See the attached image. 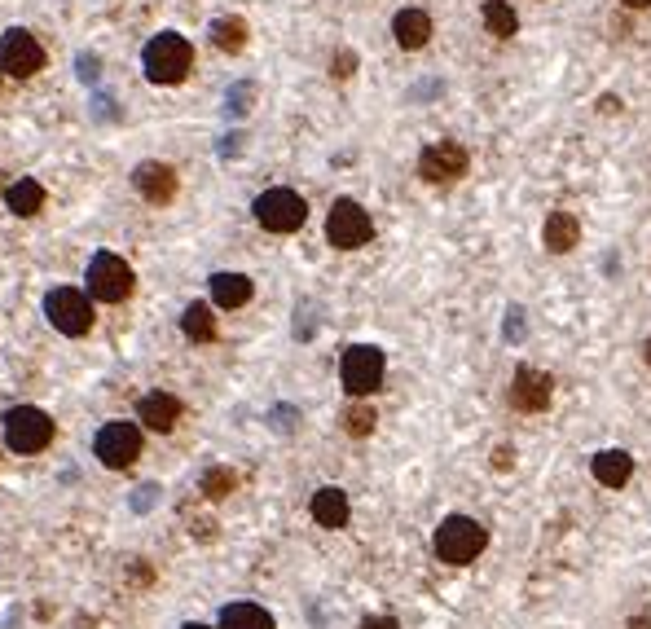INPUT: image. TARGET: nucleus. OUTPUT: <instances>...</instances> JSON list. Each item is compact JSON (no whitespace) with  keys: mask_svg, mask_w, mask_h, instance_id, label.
Instances as JSON below:
<instances>
[{"mask_svg":"<svg viewBox=\"0 0 651 629\" xmlns=\"http://www.w3.org/2000/svg\"><path fill=\"white\" fill-rule=\"evenodd\" d=\"M141 66H146L150 84H163V88L181 84L194 66V44L185 36H176V31H159V36L146 44V53H141Z\"/></svg>","mask_w":651,"mask_h":629,"instance_id":"obj_1","label":"nucleus"},{"mask_svg":"<svg viewBox=\"0 0 651 629\" xmlns=\"http://www.w3.org/2000/svg\"><path fill=\"white\" fill-rule=\"evenodd\" d=\"M484 546H489V528L480 520H471V515H449V520L436 528V555L454 568L471 564Z\"/></svg>","mask_w":651,"mask_h":629,"instance_id":"obj_2","label":"nucleus"},{"mask_svg":"<svg viewBox=\"0 0 651 629\" xmlns=\"http://www.w3.org/2000/svg\"><path fill=\"white\" fill-rule=\"evenodd\" d=\"M383 374H388V361L374 344H352L344 348V361H339V379H344L348 396H374L383 388Z\"/></svg>","mask_w":651,"mask_h":629,"instance_id":"obj_3","label":"nucleus"},{"mask_svg":"<svg viewBox=\"0 0 651 629\" xmlns=\"http://www.w3.org/2000/svg\"><path fill=\"white\" fill-rule=\"evenodd\" d=\"M88 295L93 300H102V304H124L128 295H132V269H128V260L124 256H115V251H97L93 260H88Z\"/></svg>","mask_w":651,"mask_h":629,"instance_id":"obj_4","label":"nucleus"},{"mask_svg":"<svg viewBox=\"0 0 651 629\" xmlns=\"http://www.w3.org/2000/svg\"><path fill=\"white\" fill-rule=\"evenodd\" d=\"M49 440H53V418L36 410V405H14L5 414V445L14 454H40V449H49Z\"/></svg>","mask_w":651,"mask_h":629,"instance_id":"obj_5","label":"nucleus"},{"mask_svg":"<svg viewBox=\"0 0 651 629\" xmlns=\"http://www.w3.org/2000/svg\"><path fill=\"white\" fill-rule=\"evenodd\" d=\"M256 220L269 234H295V229L304 225L308 220V203L295 190H282V185H273V190H264L260 198H256Z\"/></svg>","mask_w":651,"mask_h":629,"instance_id":"obj_6","label":"nucleus"},{"mask_svg":"<svg viewBox=\"0 0 651 629\" xmlns=\"http://www.w3.org/2000/svg\"><path fill=\"white\" fill-rule=\"evenodd\" d=\"M326 238H330V247H339V251H357L374 238V220L361 203L339 198V203L330 207V216H326Z\"/></svg>","mask_w":651,"mask_h":629,"instance_id":"obj_7","label":"nucleus"},{"mask_svg":"<svg viewBox=\"0 0 651 629\" xmlns=\"http://www.w3.org/2000/svg\"><path fill=\"white\" fill-rule=\"evenodd\" d=\"M93 454L102 467L110 471H124L132 462L141 458V427L137 423H124V418H115V423H106L102 432L93 436Z\"/></svg>","mask_w":651,"mask_h":629,"instance_id":"obj_8","label":"nucleus"},{"mask_svg":"<svg viewBox=\"0 0 651 629\" xmlns=\"http://www.w3.org/2000/svg\"><path fill=\"white\" fill-rule=\"evenodd\" d=\"M44 317L53 322L58 335H88L93 330V304H88L84 291H75V286H58V291H49V300H44Z\"/></svg>","mask_w":651,"mask_h":629,"instance_id":"obj_9","label":"nucleus"},{"mask_svg":"<svg viewBox=\"0 0 651 629\" xmlns=\"http://www.w3.org/2000/svg\"><path fill=\"white\" fill-rule=\"evenodd\" d=\"M44 44L31 36L27 27H9L5 36H0V71L14 75V80H31V75L44 71Z\"/></svg>","mask_w":651,"mask_h":629,"instance_id":"obj_10","label":"nucleus"},{"mask_svg":"<svg viewBox=\"0 0 651 629\" xmlns=\"http://www.w3.org/2000/svg\"><path fill=\"white\" fill-rule=\"evenodd\" d=\"M467 168H471V154L458 141H432V146L418 154V176L427 185H454L467 176Z\"/></svg>","mask_w":651,"mask_h":629,"instance_id":"obj_11","label":"nucleus"},{"mask_svg":"<svg viewBox=\"0 0 651 629\" xmlns=\"http://www.w3.org/2000/svg\"><path fill=\"white\" fill-rule=\"evenodd\" d=\"M555 396V379L546 370H533V366H520L511 379V405L520 414H542Z\"/></svg>","mask_w":651,"mask_h":629,"instance_id":"obj_12","label":"nucleus"},{"mask_svg":"<svg viewBox=\"0 0 651 629\" xmlns=\"http://www.w3.org/2000/svg\"><path fill=\"white\" fill-rule=\"evenodd\" d=\"M132 185H137V194L146 198V203H172L176 198V168L163 159H146L132 168Z\"/></svg>","mask_w":651,"mask_h":629,"instance_id":"obj_13","label":"nucleus"},{"mask_svg":"<svg viewBox=\"0 0 651 629\" xmlns=\"http://www.w3.org/2000/svg\"><path fill=\"white\" fill-rule=\"evenodd\" d=\"M137 414H141V427H150V432H172V427L181 423L185 405L176 401L172 392H146L137 405Z\"/></svg>","mask_w":651,"mask_h":629,"instance_id":"obj_14","label":"nucleus"},{"mask_svg":"<svg viewBox=\"0 0 651 629\" xmlns=\"http://www.w3.org/2000/svg\"><path fill=\"white\" fill-rule=\"evenodd\" d=\"M542 242H546V251H555V256H568V251L581 242V220L572 212H550L546 229H542Z\"/></svg>","mask_w":651,"mask_h":629,"instance_id":"obj_15","label":"nucleus"},{"mask_svg":"<svg viewBox=\"0 0 651 629\" xmlns=\"http://www.w3.org/2000/svg\"><path fill=\"white\" fill-rule=\"evenodd\" d=\"M392 36L401 49H423L427 40H432V18L423 14V9H401V14L392 18Z\"/></svg>","mask_w":651,"mask_h":629,"instance_id":"obj_16","label":"nucleus"},{"mask_svg":"<svg viewBox=\"0 0 651 629\" xmlns=\"http://www.w3.org/2000/svg\"><path fill=\"white\" fill-rule=\"evenodd\" d=\"M348 515H352V506H348V493L344 489L326 484V489L313 493V520L322 524V528H344Z\"/></svg>","mask_w":651,"mask_h":629,"instance_id":"obj_17","label":"nucleus"},{"mask_svg":"<svg viewBox=\"0 0 651 629\" xmlns=\"http://www.w3.org/2000/svg\"><path fill=\"white\" fill-rule=\"evenodd\" d=\"M256 295V282L247 273H212V304L216 308H242Z\"/></svg>","mask_w":651,"mask_h":629,"instance_id":"obj_18","label":"nucleus"},{"mask_svg":"<svg viewBox=\"0 0 651 629\" xmlns=\"http://www.w3.org/2000/svg\"><path fill=\"white\" fill-rule=\"evenodd\" d=\"M634 476V458L625 454V449H603L599 458H594V480L603 484V489H625Z\"/></svg>","mask_w":651,"mask_h":629,"instance_id":"obj_19","label":"nucleus"},{"mask_svg":"<svg viewBox=\"0 0 651 629\" xmlns=\"http://www.w3.org/2000/svg\"><path fill=\"white\" fill-rule=\"evenodd\" d=\"M207 36H212V44L220 53H242V49H247V40H251V27H247V18L225 14V18H212Z\"/></svg>","mask_w":651,"mask_h":629,"instance_id":"obj_20","label":"nucleus"},{"mask_svg":"<svg viewBox=\"0 0 651 629\" xmlns=\"http://www.w3.org/2000/svg\"><path fill=\"white\" fill-rule=\"evenodd\" d=\"M5 203H9V212L22 216V220L36 216L40 207H44V185L31 181V176H27V181H14V185L5 190Z\"/></svg>","mask_w":651,"mask_h":629,"instance_id":"obj_21","label":"nucleus"},{"mask_svg":"<svg viewBox=\"0 0 651 629\" xmlns=\"http://www.w3.org/2000/svg\"><path fill=\"white\" fill-rule=\"evenodd\" d=\"M480 18H484V27H489V36H498V40H511L515 31H520V14H515L506 0H484Z\"/></svg>","mask_w":651,"mask_h":629,"instance_id":"obj_22","label":"nucleus"},{"mask_svg":"<svg viewBox=\"0 0 651 629\" xmlns=\"http://www.w3.org/2000/svg\"><path fill=\"white\" fill-rule=\"evenodd\" d=\"M181 330H185V339H194V344H207V339H216L212 304H207V300H194L190 308H185V317H181Z\"/></svg>","mask_w":651,"mask_h":629,"instance_id":"obj_23","label":"nucleus"},{"mask_svg":"<svg viewBox=\"0 0 651 629\" xmlns=\"http://www.w3.org/2000/svg\"><path fill=\"white\" fill-rule=\"evenodd\" d=\"M220 629H273V616L260 603H229L220 616Z\"/></svg>","mask_w":651,"mask_h":629,"instance_id":"obj_24","label":"nucleus"},{"mask_svg":"<svg viewBox=\"0 0 651 629\" xmlns=\"http://www.w3.org/2000/svg\"><path fill=\"white\" fill-rule=\"evenodd\" d=\"M198 489H203V498H207V502L229 498V493L238 489V471H229V467H207V471H203V480H198Z\"/></svg>","mask_w":651,"mask_h":629,"instance_id":"obj_25","label":"nucleus"},{"mask_svg":"<svg viewBox=\"0 0 651 629\" xmlns=\"http://www.w3.org/2000/svg\"><path fill=\"white\" fill-rule=\"evenodd\" d=\"M374 423H379V418H374V410H370V405H361V401H357V405H348V410H344V432H348V436H357V440H361V436H370V432H374Z\"/></svg>","mask_w":651,"mask_h":629,"instance_id":"obj_26","label":"nucleus"},{"mask_svg":"<svg viewBox=\"0 0 651 629\" xmlns=\"http://www.w3.org/2000/svg\"><path fill=\"white\" fill-rule=\"evenodd\" d=\"M330 75H335V80H352V75H357V53L339 49L335 58H330Z\"/></svg>","mask_w":651,"mask_h":629,"instance_id":"obj_27","label":"nucleus"},{"mask_svg":"<svg viewBox=\"0 0 651 629\" xmlns=\"http://www.w3.org/2000/svg\"><path fill=\"white\" fill-rule=\"evenodd\" d=\"M251 97H256V88H251V84H234V93H229V110L242 115V110L251 106Z\"/></svg>","mask_w":651,"mask_h":629,"instance_id":"obj_28","label":"nucleus"},{"mask_svg":"<svg viewBox=\"0 0 651 629\" xmlns=\"http://www.w3.org/2000/svg\"><path fill=\"white\" fill-rule=\"evenodd\" d=\"M506 339H515V344L524 339V308H511V313H506Z\"/></svg>","mask_w":651,"mask_h":629,"instance_id":"obj_29","label":"nucleus"},{"mask_svg":"<svg viewBox=\"0 0 651 629\" xmlns=\"http://www.w3.org/2000/svg\"><path fill=\"white\" fill-rule=\"evenodd\" d=\"M493 467H498V471H511V467H515V449H511V445H498V449H493Z\"/></svg>","mask_w":651,"mask_h":629,"instance_id":"obj_30","label":"nucleus"},{"mask_svg":"<svg viewBox=\"0 0 651 629\" xmlns=\"http://www.w3.org/2000/svg\"><path fill=\"white\" fill-rule=\"evenodd\" d=\"M273 427H278V432H291V427H295V410H273Z\"/></svg>","mask_w":651,"mask_h":629,"instance_id":"obj_31","label":"nucleus"},{"mask_svg":"<svg viewBox=\"0 0 651 629\" xmlns=\"http://www.w3.org/2000/svg\"><path fill=\"white\" fill-rule=\"evenodd\" d=\"M361 629H401V625L392 616H370V621H361Z\"/></svg>","mask_w":651,"mask_h":629,"instance_id":"obj_32","label":"nucleus"},{"mask_svg":"<svg viewBox=\"0 0 651 629\" xmlns=\"http://www.w3.org/2000/svg\"><path fill=\"white\" fill-rule=\"evenodd\" d=\"M599 110L603 115H616V110H621V97H599Z\"/></svg>","mask_w":651,"mask_h":629,"instance_id":"obj_33","label":"nucleus"},{"mask_svg":"<svg viewBox=\"0 0 651 629\" xmlns=\"http://www.w3.org/2000/svg\"><path fill=\"white\" fill-rule=\"evenodd\" d=\"M132 581H141V586H150V581H154V572H150L146 564H137V568H132Z\"/></svg>","mask_w":651,"mask_h":629,"instance_id":"obj_34","label":"nucleus"},{"mask_svg":"<svg viewBox=\"0 0 651 629\" xmlns=\"http://www.w3.org/2000/svg\"><path fill=\"white\" fill-rule=\"evenodd\" d=\"M621 5H625V9H634V14H638V9H651V0H621Z\"/></svg>","mask_w":651,"mask_h":629,"instance_id":"obj_35","label":"nucleus"},{"mask_svg":"<svg viewBox=\"0 0 651 629\" xmlns=\"http://www.w3.org/2000/svg\"><path fill=\"white\" fill-rule=\"evenodd\" d=\"M630 629H651V616H634Z\"/></svg>","mask_w":651,"mask_h":629,"instance_id":"obj_36","label":"nucleus"},{"mask_svg":"<svg viewBox=\"0 0 651 629\" xmlns=\"http://www.w3.org/2000/svg\"><path fill=\"white\" fill-rule=\"evenodd\" d=\"M643 357H647V366H651V339H647V348H643Z\"/></svg>","mask_w":651,"mask_h":629,"instance_id":"obj_37","label":"nucleus"},{"mask_svg":"<svg viewBox=\"0 0 651 629\" xmlns=\"http://www.w3.org/2000/svg\"><path fill=\"white\" fill-rule=\"evenodd\" d=\"M185 629H212V625H185Z\"/></svg>","mask_w":651,"mask_h":629,"instance_id":"obj_38","label":"nucleus"},{"mask_svg":"<svg viewBox=\"0 0 651 629\" xmlns=\"http://www.w3.org/2000/svg\"><path fill=\"white\" fill-rule=\"evenodd\" d=\"M0 190H5V172H0Z\"/></svg>","mask_w":651,"mask_h":629,"instance_id":"obj_39","label":"nucleus"}]
</instances>
